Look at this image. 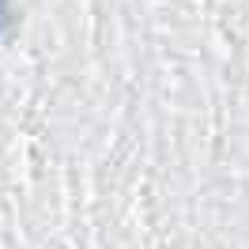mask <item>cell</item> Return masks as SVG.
I'll return each instance as SVG.
<instances>
[{
  "label": "cell",
  "instance_id": "cell-1",
  "mask_svg": "<svg viewBox=\"0 0 249 249\" xmlns=\"http://www.w3.org/2000/svg\"><path fill=\"white\" fill-rule=\"evenodd\" d=\"M4 19H8V8H4V0H0V27H4Z\"/></svg>",
  "mask_w": 249,
  "mask_h": 249
}]
</instances>
